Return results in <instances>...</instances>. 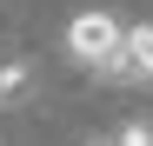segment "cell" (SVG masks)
<instances>
[{
	"label": "cell",
	"mask_w": 153,
	"mask_h": 146,
	"mask_svg": "<svg viewBox=\"0 0 153 146\" xmlns=\"http://www.w3.org/2000/svg\"><path fill=\"white\" fill-rule=\"evenodd\" d=\"M120 20L113 13H100V7H87V13H73V27H67V53L80 60V66H93L100 80H113V66H120Z\"/></svg>",
	"instance_id": "obj_1"
},
{
	"label": "cell",
	"mask_w": 153,
	"mask_h": 146,
	"mask_svg": "<svg viewBox=\"0 0 153 146\" xmlns=\"http://www.w3.org/2000/svg\"><path fill=\"white\" fill-rule=\"evenodd\" d=\"M113 80H153V20L120 33V66H113Z\"/></svg>",
	"instance_id": "obj_2"
},
{
	"label": "cell",
	"mask_w": 153,
	"mask_h": 146,
	"mask_svg": "<svg viewBox=\"0 0 153 146\" xmlns=\"http://www.w3.org/2000/svg\"><path fill=\"white\" fill-rule=\"evenodd\" d=\"M33 60H0V113H13V106H27L33 100Z\"/></svg>",
	"instance_id": "obj_3"
},
{
	"label": "cell",
	"mask_w": 153,
	"mask_h": 146,
	"mask_svg": "<svg viewBox=\"0 0 153 146\" xmlns=\"http://www.w3.org/2000/svg\"><path fill=\"white\" fill-rule=\"evenodd\" d=\"M113 146H153V119H126V126H113Z\"/></svg>",
	"instance_id": "obj_4"
},
{
	"label": "cell",
	"mask_w": 153,
	"mask_h": 146,
	"mask_svg": "<svg viewBox=\"0 0 153 146\" xmlns=\"http://www.w3.org/2000/svg\"><path fill=\"white\" fill-rule=\"evenodd\" d=\"M80 146H113V139H80Z\"/></svg>",
	"instance_id": "obj_5"
}]
</instances>
